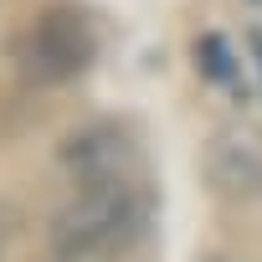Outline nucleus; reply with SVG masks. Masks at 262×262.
<instances>
[{"instance_id": "obj_1", "label": "nucleus", "mask_w": 262, "mask_h": 262, "mask_svg": "<svg viewBox=\"0 0 262 262\" xmlns=\"http://www.w3.org/2000/svg\"><path fill=\"white\" fill-rule=\"evenodd\" d=\"M155 221L149 175H108L82 180L72 201L52 216V252L57 262H98L128 252Z\"/></svg>"}, {"instance_id": "obj_2", "label": "nucleus", "mask_w": 262, "mask_h": 262, "mask_svg": "<svg viewBox=\"0 0 262 262\" xmlns=\"http://www.w3.org/2000/svg\"><path fill=\"white\" fill-rule=\"evenodd\" d=\"M98 52H103V31L77 0L41 6L11 41V62L26 88H67L93 72Z\"/></svg>"}, {"instance_id": "obj_6", "label": "nucleus", "mask_w": 262, "mask_h": 262, "mask_svg": "<svg viewBox=\"0 0 262 262\" xmlns=\"http://www.w3.org/2000/svg\"><path fill=\"white\" fill-rule=\"evenodd\" d=\"M252 57H257V77H262V31H252Z\"/></svg>"}, {"instance_id": "obj_7", "label": "nucleus", "mask_w": 262, "mask_h": 262, "mask_svg": "<svg viewBox=\"0 0 262 262\" xmlns=\"http://www.w3.org/2000/svg\"><path fill=\"white\" fill-rule=\"evenodd\" d=\"M252 6H262V0H252Z\"/></svg>"}, {"instance_id": "obj_4", "label": "nucleus", "mask_w": 262, "mask_h": 262, "mask_svg": "<svg viewBox=\"0 0 262 262\" xmlns=\"http://www.w3.org/2000/svg\"><path fill=\"white\" fill-rule=\"evenodd\" d=\"M195 67H201V77L211 88H226L231 98H242V62H236V52H231V41L221 31H206L195 41Z\"/></svg>"}, {"instance_id": "obj_3", "label": "nucleus", "mask_w": 262, "mask_h": 262, "mask_svg": "<svg viewBox=\"0 0 262 262\" xmlns=\"http://www.w3.org/2000/svg\"><path fill=\"white\" fill-rule=\"evenodd\" d=\"M62 170L82 185V180H108V175H144V160L123 123H88L62 144Z\"/></svg>"}, {"instance_id": "obj_5", "label": "nucleus", "mask_w": 262, "mask_h": 262, "mask_svg": "<svg viewBox=\"0 0 262 262\" xmlns=\"http://www.w3.org/2000/svg\"><path fill=\"white\" fill-rule=\"evenodd\" d=\"M236 175H247V180L262 190V160H257V155H247V149H236V144H226V149H221V170H216L211 180H216L221 190H231V180H236Z\"/></svg>"}]
</instances>
